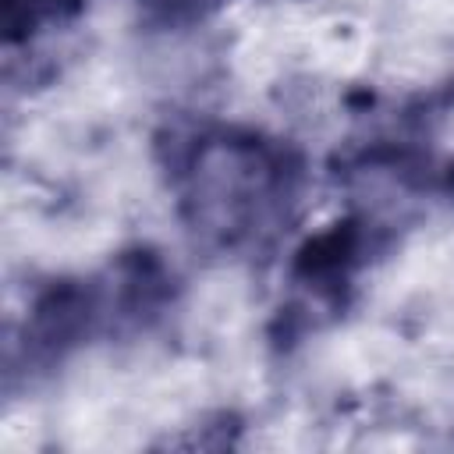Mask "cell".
Wrapping results in <instances>:
<instances>
[{
  "label": "cell",
  "instance_id": "6da1fadb",
  "mask_svg": "<svg viewBox=\"0 0 454 454\" xmlns=\"http://www.w3.org/2000/svg\"><path fill=\"white\" fill-rule=\"evenodd\" d=\"M184 177L195 223L223 241L248 238L266 227L284 192L277 160L259 142L227 135L199 142Z\"/></svg>",
  "mask_w": 454,
  "mask_h": 454
}]
</instances>
